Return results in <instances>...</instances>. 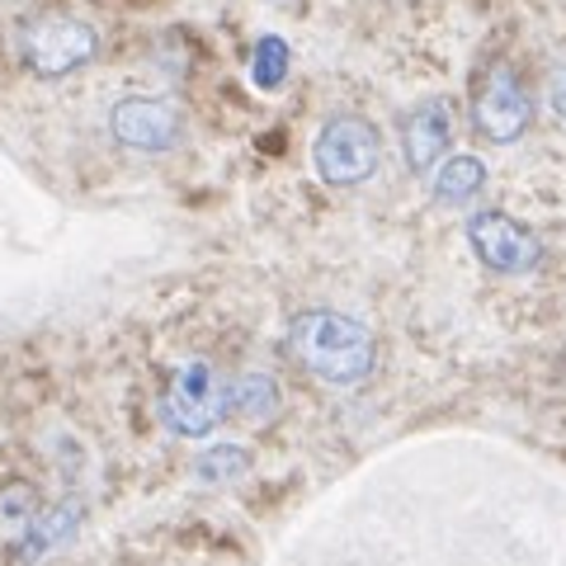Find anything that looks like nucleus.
<instances>
[{
    "label": "nucleus",
    "instance_id": "nucleus-1",
    "mask_svg": "<svg viewBox=\"0 0 566 566\" xmlns=\"http://www.w3.org/2000/svg\"><path fill=\"white\" fill-rule=\"evenodd\" d=\"M289 354L307 368L316 382L326 387H359L378 364V340L364 322H354L345 312H331V307H312V312H297L293 326H289Z\"/></svg>",
    "mask_w": 566,
    "mask_h": 566
},
{
    "label": "nucleus",
    "instance_id": "nucleus-2",
    "mask_svg": "<svg viewBox=\"0 0 566 566\" xmlns=\"http://www.w3.org/2000/svg\"><path fill=\"white\" fill-rule=\"evenodd\" d=\"M156 416H161V424L175 439H208L232 416V406H227V378L208 359H185L170 374L161 401H156Z\"/></svg>",
    "mask_w": 566,
    "mask_h": 566
},
{
    "label": "nucleus",
    "instance_id": "nucleus-3",
    "mask_svg": "<svg viewBox=\"0 0 566 566\" xmlns=\"http://www.w3.org/2000/svg\"><path fill=\"white\" fill-rule=\"evenodd\" d=\"M382 166V133L359 114L331 118L312 142V170L331 189H354L374 180Z\"/></svg>",
    "mask_w": 566,
    "mask_h": 566
},
{
    "label": "nucleus",
    "instance_id": "nucleus-4",
    "mask_svg": "<svg viewBox=\"0 0 566 566\" xmlns=\"http://www.w3.org/2000/svg\"><path fill=\"white\" fill-rule=\"evenodd\" d=\"M95 52H99V33L85 20H76V14H39L20 33V57L43 81L71 76L85 62H95Z\"/></svg>",
    "mask_w": 566,
    "mask_h": 566
},
{
    "label": "nucleus",
    "instance_id": "nucleus-5",
    "mask_svg": "<svg viewBox=\"0 0 566 566\" xmlns=\"http://www.w3.org/2000/svg\"><path fill=\"white\" fill-rule=\"evenodd\" d=\"M528 123H534V99H528L520 71L495 62L472 95V128L495 147H510L528 133Z\"/></svg>",
    "mask_w": 566,
    "mask_h": 566
},
{
    "label": "nucleus",
    "instance_id": "nucleus-6",
    "mask_svg": "<svg viewBox=\"0 0 566 566\" xmlns=\"http://www.w3.org/2000/svg\"><path fill=\"white\" fill-rule=\"evenodd\" d=\"M468 245L472 255L486 264L491 274H534L543 264V241L534 237V227H524L510 212H472L468 218Z\"/></svg>",
    "mask_w": 566,
    "mask_h": 566
},
{
    "label": "nucleus",
    "instance_id": "nucleus-7",
    "mask_svg": "<svg viewBox=\"0 0 566 566\" xmlns=\"http://www.w3.org/2000/svg\"><path fill=\"white\" fill-rule=\"evenodd\" d=\"M109 133L118 147L142 151V156H161L170 151L185 133V118L170 99H156V95H128L109 109Z\"/></svg>",
    "mask_w": 566,
    "mask_h": 566
},
{
    "label": "nucleus",
    "instance_id": "nucleus-8",
    "mask_svg": "<svg viewBox=\"0 0 566 566\" xmlns=\"http://www.w3.org/2000/svg\"><path fill=\"white\" fill-rule=\"evenodd\" d=\"M453 147V104L449 99H420L411 114L401 118V161L411 175H434V166Z\"/></svg>",
    "mask_w": 566,
    "mask_h": 566
},
{
    "label": "nucleus",
    "instance_id": "nucleus-9",
    "mask_svg": "<svg viewBox=\"0 0 566 566\" xmlns=\"http://www.w3.org/2000/svg\"><path fill=\"white\" fill-rule=\"evenodd\" d=\"M486 189V166L476 156H444L430 175V199L439 208H468L472 199H482Z\"/></svg>",
    "mask_w": 566,
    "mask_h": 566
},
{
    "label": "nucleus",
    "instance_id": "nucleus-10",
    "mask_svg": "<svg viewBox=\"0 0 566 566\" xmlns=\"http://www.w3.org/2000/svg\"><path fill=\"white\" fill-rule=\"evenodd\" d=\"M227 406H232V416L245 420V424H270L283 411V392H279V382L270 374L251 368V374L227 382Z\"/></svg>",
    "mask_w": 566,
    "mask_h": 566
},
{
    "label": "nucleus",
    "instance_id": "nucleus-11",
    "mask_svg": "<svg viewBox=\"0 0 566 566\" xmlns=\"http://www.w3.org/2000/svg\"><path fill=\"white\" fill-rule=\"evenodd\" d=\"M76 524H81V505H66V501L62 505H43L20 534V557L24 562L48 557L52 547H62L71 534H76Z\"/></svg>",
    "mask_w": 566,
    "mask_h": 566
},
{
    "label": "nucleus",
    "instance_id": "nucleus-12",
    "mask_svg": "<svg viewBox=\"0 0 566 566\" xmlns=\"http://www.w3.org/2000/svg\"><path fill=\"white\" fill-rule=\"evenodd\" d=\"M251 472V453L241 444H212L193 458V476H199L203 486H227V482H241V476Z\"/></svg>",
    "mask_w": 566,
    "mask_h": 566
},
{
    "label": "nucleus",
    "instance_id": "nucleus-13",
    "mask_svg": "<svg viewBox=\"0 0 566 566\" xmlns=\"http://www.w3.org/2000/svg\"><path fill=\"white\" fill-rule=\"evenodd\" d=\"M289 62H293L289 43H283L279 33H264V39L255 43V52H251V81L260 85V91H279L283 76H289Z\"/></svg>",
    "mask_w": 566,
    "mask_h": 566
},
{
    "label": "nucleus",
    "instance_id": "nucleus-14",
    "mask_svg": "<svg viewBox=\"0 0 566 566\" xmlns=\"http://www.w3.org/2000/svg\"><path fill=\"white\" fill-rule=\"evenodd\" d=\"M39 501H33V486H6L0 491V524H6V534H14L20 538L24 528H29V520L39 515Z\"/></svg>",
    "mask_w": 566,
    "mask_h": 566
},
{
    "label": "nucleus",
    "instance_id": "nucleus-15",
    "mask_svg": "<svg viewBox=\"0 0 566 566\" xmlns=\"http://www.w3.org/2000/svg\"><path fill=\"white\" fill-rule=\"evenodd\" d=\"M547 104H553V114H557V123L566 128V62L553 71V81H547Z\"/></svg>",
    "mask_w": 566,
    "mask_h": 566
},
{
    "label": "nucleus",
    "instance_id": "nucleus-16",
    "mask_svg": "<svg viewBox=\"0 0 566 566\" xmlns=\"http://www.w3.org/2000/svg\"><path fill=\"white\" fill-rule=\"evenodd\" d=\"M270 6H289L293 10V6H303V0H270Z\"/></svg>",
    "mask_w": 566,
    "mask_h": 566
}]
</instances>
